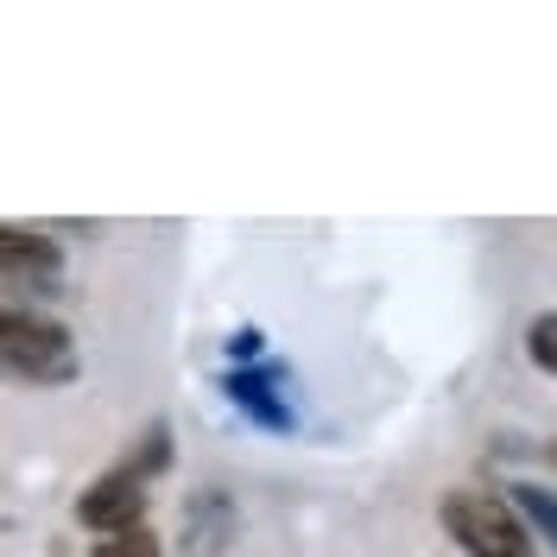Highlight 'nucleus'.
<instances>
[{
  "mask_svg": "<svg viewBox=\"0 0 557 557\" xmlns=\"http://www.w3.org/2000/svg\"><path fill=\"white\" fill-rule=\"evenodd\" d=\"M0 374L26 386H70L83 374V355H76L64 323L0 298Z\"/></svg>",
  "mask_w": 557,
  "mask_h": 557,
  "instance_id": "nucleus-1",
  "label": "nucleus"
},
{
  "mask_svg": "<svg viewBox=\"0 0 557 557\" xmlns=\"http://www.w3.org/2000/svg\"><path fill=\"white\" fill-rule=\"evenodd\" d=\"M437 525L462 557H532V532L520 525V513L507 507V494L494 487H450L437 500Z\"/></svg>",
  "mask_w": 557,
  "mask_h": 557,
  "instance_id": "nucleus-2",
  "label": "nucleus"
},
{
  "mask_svg": "<svg viewBox=\"0 0 557 557\" xmlns=\"http://www.w3.org/2000/svg\"><path fill=\"white\" fill-rule=\"evenodd\" d=\"M0 292L7 298H58L64 292V247L38 228L0 222Z\"/></svg>",
  "mask_w": 557,
  "mask_h": 557,
  "instance_id": "nucleus-3",
  "label": "nucleus"
},
{
  "mask_svg": "<svg viewBox=\"0 0 557 557\" xmlns=\"http://www.w3.org/2000/svg\"><path fill=\"white\" fill-rule=\"evenodd\" d=\"M285 368L273 361H253V368H228L222 374V399L247 418V424H260V431H273V437H292L298 431V412H292V399H285Z\"/></svg>",
  "mask_w": 557,
  "mask_h": 557,
  "instance_id": "nucleus-4",
  "label": "nucleus"
},
{
  "mask_svg": "<svg viewBox=\"0 0 557 557\" xmlns=\"http://www.w3.org/2000/svg\"><path fill=\"white\" fill-rule=\"evenodd\" d=\"M76 520L89 525L96 539H121V532L146 525V482H139L127 462L108 469L102 482H89L83 494H76Z\"/></svg>",
  "mask_w": 557,
  "mask_h": 557,
  "instance_id": "nucleus-5",
  "label": "nucleus"
},
{
  "mask_svg": "<svg viewBox=\"0 0 557 557\" xmlns=\"http://www.w3.org/2000/svg\"><path fill=\"white\" fill-rule=\"evenodd\" d=\"M507 507L520 513V525L532 532V545L545 539V545L557 552V494H552V487H539V482H513V487H507Z\"/></svg>",
  "mask_w": 557,
  "mask_h": 557,
  "instance_id": "nucleus-6",
  "label": "nucleus"
},
{
  "mask_svg": "<svg viewBox=\"0 0 557 557\" xmlns=\"http://www.w3.org/2000/svg\"><path fill=\"white\" fill-rule=\"evenodd\" d=\"M525 355H532L545 374H557V311H545V317L525 323Z\"/></svg>",
  "mask_w": 557,
  "mask_h": 557,
  "instance_id": "nucleus-7",
  "label": "nucleus"
},
{
  "mask_svg": "<svg viewBox=\"0 0 557 557\" xmlns=\"http://www.w3.org/2000/svg\"><path fill=\"white\" fill-rule=\"evenodd\" d=\"M96 557H165V545H159L146 525H134V532H121V539H96Z\"/></svg>",
  "mask_w": 557,
  "mask_h": 557,
  "instance_id": "nucleus-8",
  "label": "nucleus"
},
{
  "mask_svg": "<svg viewBox=\"0 0 557 557\" xmlns=\"http://www.w3.org/2000/svg\"><path fill=\"white\" fill-rule=\"evenodd\" d=\"M222 348H228V368H253V361H267V336H260L253 323H242Z\"/></svg>",
  "mask_w": 557,
  "mask_h": 557,
  "instance_id": "nucleus-9",
  "label": "nucleus"
}]
</instances>
